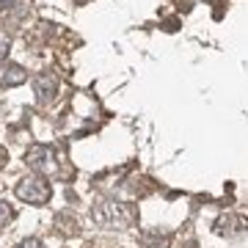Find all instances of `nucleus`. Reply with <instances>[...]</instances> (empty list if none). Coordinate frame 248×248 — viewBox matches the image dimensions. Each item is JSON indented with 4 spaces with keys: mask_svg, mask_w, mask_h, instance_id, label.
<instances>
[{
    "mask_svg": "<svg viewBox=\"0 0 248 248\" xmlns=\"http://www.w3.org/2000/svg\"><path fill=\"white\" fill-rule=\"evenodd\" d=\"M17 196L28 204H45L50 199V187L42 179H25L17 185Z\"/></svg>",
    "mask_w": 248,
    "mask_h": 248,
    "instance_id": "obj_1",
    "label": "nucleus"
},
{
    "mask_svg": "<svg viewBox=\"0 0 248 248\" xmlns=\"http://www.w3.org/2000/svg\"><path fill=\"white\" fill-rule=\"evenodd\" d=\"M25 160L36 174H47V171L53 169V152L47 149V146H33V149L25 155Z\"/></svg>",
    "mask_w": 248,
    "mask_h": 248,
    "instance_id": "obj_2",
    "label": "nucleus"
},
{
    "mask_svg": "<svg viewBox=\"0 0 248 248\" xmlns=\"http://www.w3.org/2000/svg\"><path fill=\"white\" fill-rule=\"evenodd\" d=\"M33 89H36V94H39V102H47V99H53L55 97V89H58V83H55V78L53 75H39L36 78V83H33Z\"/></svg>",
    "mask_w": 248,
    "mask_h": 248,
    "instance_id": "obj_3",
    "label": "nucleus"
},
{
    "mask_svg": "<svg viewBox=\"0 0 248 248\" xmlns=\"http://www.w3.org/2000/svg\"><path fill=\"white\" fill-rule=\"evenodd\" d=\"M0 83H3V86H19V83H25V72H22V66H17V63L3 66V69H0Z\"/></svg>",
    "mask_w": 248,
    "mask_h": 248,
    "instance_id": "obj_4",
    "label": "nucleus"
},
{
    "mask_svg": "<svg viewBox=\"0 0 248 248\" xmlns=\"http://www.w3.org/2000/svg\"><path fill=\"white\" fill-rule=\"evenodd\" d=\"M11 221V207L6 202H0V226H6Z\"/></svg>",
    "mask_w": 248,
    "mask_h": 248,
    "instance_id": "obj_5",
    "label": "nucleus"
},
{
    "mask_svg": "<svg viewBox=\"0 0 248 248\" xmlns=\"http://www.w3.org/2000/svg\"><path fill=\"white\" fill-rule=\"evenodd\" d=\"M19 248H42V243H39V240H25Z\"/></svg>",
    "mask_w": 248,
    "mask_h": 248,
    "instance_id": "obj_6",
    "label": "nucleus"
},
{
    "mask_svg": "<svg viewBox=\"0 0 248 248\" xmlns=\"http://www.w3.org/2000/svg\"><path fill=\"white\" fill-rule=\"evenodd\" d=\"M6 160H9V155H6V149H0V169L6 166Z\"/></svg>",
    "mask_w": 248,
    "mask_h": 248,
    "instance_id": "obj_7",
    "label": "nucleus"
}]
</instances>
